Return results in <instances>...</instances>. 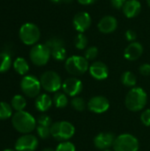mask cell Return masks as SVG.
<instances>
[{"mask_svg":"<svg viewBox=\"0 0 150 151\" xmlns=\"http://www.w3.org/2000/svg\"><path fill=\"white\" fill-rule=\"evenodd\" d=\"M11 124L19 133L27 134L33 132L36 127L35 119L27 111H16L11 118Z\"/></svg>","mask_w":150,"mask_h":151,"instance_id":"1","label":"cell"},{"mask_svg":"<svg viewBox=\"0 0 150 151\" xmlns=\"http://www.w3.org/2000/svg\"><path fill=\"white\" fill-rule=\"evenodd\" d=\"M148 95L146 91L139 87L132 88L127 93L125 100L126 108L131 111H140L146 106Z\"/></svg>","mask_w":150,"mask_h":151,"instance_id":"2","label":"cell"},{"mask_svg":"<svg viewBox=\"0 0 150 151\" xmlns=\"http://www.w3.org/2000/svg\"><path fill=\"white\" fill-rule=\"evenodd\" d=\"M75 134V127L68 121H57L50 127V135L57 141L66 142Z\"/></svg>","mask_w":150,"mask_h":151,"instance_id":"3","label":"cell"},{"mask_svg":"<svg viewBox=\"0 0 150 151\" xmlns=\"http://www.w3.org/2000/svg\"><path fill=\"white\" fill-rule=\"evenodd\" d=\"M65 67L68 73L73 76H79L82 75L88 70L89 65L88 60H87L85 57L74 55L66 58Z\"/></svg>","mask_w":150,"mask_h":151,"instance_id":"4","label":"cell"},{"mask_svg":"<svg viewBox=\"0 0 150 151\" xmlns=\"http://www.w3.org/2000/svg\"><path fill=\"white\" fill-rule=\"evenodd\" d=\"M19 36L24 44L35 45L40 40L41 31L35 24L25 23L19 28Z\"/></svg>","mask_w":150,"mask_h":151,"instance_id":"5","label":"cell"},{"mask_svg":"<svg viewBox=\"0 0 150 151\" xmlns=\"http://www.w3.org/2000/svg\"><path fill=\"white\" fill-rule=\"evenodd\" d=\"M51 57V50L50 48L44 44H35L34 45L29 52V58L32 63L37 66L45 65Z\"/></svg>","mask_w":150,"mask_h":151,"instance_id":"6","label":"cell"},{"mask_svg":"<svg viewBox=\"0 0 150 151\" xmlns=\"http://www.w3.org/2000/svg\"><path fill=\"white\" fill-rule=\"evenodd\" d=\"M40 82L42 88L50 93H56L62 88V80L59 74L54 71L44 72L41 78Z\"/></svg>","mask_w":150,"mask_h":151,"instance_id":"7","label":"cell"},{"mask_svg":"<svg viewBox=\"0 0 150 151\" xmlns=\"http://www.w3.org/2000/svg\"><path fill=\"white\" fill-rule=\"evenodd\" d=\"M140 148L138 139L130 134H123L116 137L113 144L114 151H138Z\"/></svg>","mask_w":150,"mask_h":151,"instance_id":"8","label":"cell"},{"mask_svg":"<svg viewBox=\"0 0 150 151\" xmlns=\"http://www.w3.org/2000/svg\"><path fill=\"white\" fill-rule=\"evenodd\" d=\"M41 82L34 75H25L20 81V88L24 95L30 98L37 97L41 91Z\"/></svg>","mask_w":150,"mask_h":151,"instance_id":"9","label":"cell"},{"mask_svg":"<svg viewBox=\"0 0 150 151\" xmlns=\"http://www.w3.org/2000/svg\"><path fill=\"white\" fill-rule=\"evenodd\" d=\"M38 147V139L32 134H24L15 142L16 151H35Z\"/></svg>","mask_w":150,"mask_h":151,"instance_id":"10","label":"cell"},{"mask_svg":"<svg viewBox=\"0 0 150 151\" xmlns=\"http://www.w3.org/2000/svg\"><path fill=\"white\" fill-rule=\"evenodd\" d=\"M62 88L65 92V94L75 97L80 95L83 89V83L80 80H79L76 77H71L66 79L62 85Z\"/></svg>","mask_w":150,"mask_h":151,"instance_id":"11","label":"cell"},{"mask_svg":"<svg viewBox=\"0 0 150 151\" xmlns=\"http://www.w3.org/2000/svg\"><path fill=\"white\" fill-rule=\"evenodd\" d=\"M88 108L90 111L94 113L101 114L109 110L110 102L106 97L102 96H93L88 103Z\"/></svg>","mask_w":150,"mask_h":151,"instance_id":"12","label":"cell"},{"mask_svg":"<svg viewBox=\"0 0 150 151\" xmlns=\"http://www.w3.org/2000/svg\"><path fill=\"white\" fill-rule=\"evenodd\" d=\"M91 23V16L87 12H80L76 13L72 20V25L79 33H84L87 31L90 27Z\"/></svg>","mask_w":150,"mask_h":151,"instance_id":"13","label":"cell"},{"mask_svg":"<svg viewBox=\"0 0 150 151\" xmlns=\"http://www.w3.org/2000/svg\"><path fill=\"white\" fill-rule=\"evenodd\" d=\"M116 136L112 133H100L94 139V144L96 149L100 150H108L111 147H113Z\"/></svg>","mask_w":150,"mask_h":151,"instance_id":"14","label":"cell"},{"mask_svg":"<svg viewBox=\"0 0 150 151\" xmlns=\"http://www.w3.org/2000/svg\"><path fill=\"white\" fill-rule=\"evenodd\" d=\"M88 71L90 75L97 81L105 80L109 76L108 66L103 62L101 61H95L93 64H91L89 65Z\"/></svg>","mask_w":150,"mask_h":151,"instance_id":"15","label":"cell"},{"mask_svg":"<svg viewBox=\"0 0 150 151\" xmlns=\"http://www.w3.org/2000/svg\"><path fill=\"white\" fill-rule=\"evenodd\" d=\"M97 27L98 30L103 34H111L118 28V20L113 16H104L98 22Z\"/></svg>","mask_w":150,"mask_h":151,"instance_id":"16","label":"cell"},{"mask_svg":"<svg viewBox=\"0 0 150 151\" xmlns=\"http://www.w3.org/2000/svg\"><path fill=\"white\" fill-rule=\"evenodd\" d=\"M143 53V46L139 42H130L125 49L124 56L129 61H135L141 58Z\"/></svg>","mask_w":150,"mask_h":151,"instance_id":"17","label":"cell"},{"mask_svg":"<svg viewBox=\"0 0 150 151\" xmlns=\"http://www.w3.org/2000/svg\"><path fill=\"white\" fill-rule=\"evenodd\" d=\"M124 15L128 19L138 16L141 11V4L139 0H127L122 8Z\"/></svg>","mask_w":150,"mask_h":151,"instance_id":"18","label":"cell"},{"mask_svg":"<svg viewBox=\"0 0 150 151\" xmlns=\"http://www.w3.org/2000/svg\"><path fill=\"white\" fill-rule=\"evenodd\" d=\"M52 103H53V101L49 95L41 94L35 99L34 106L37 109V111H39L41 112H45L50 109Z\"/></svg>","mask_w":150,"mask_h":151,"instance_id":"19","label":"cell"},{"mask_svg":"<svg viewBox=\"0 0 150 151\" xmlns=\"http://www.w3.org/2000/svg\"><path fill=\"white\" fill-rule=\"evenodd\" d=\"M13 68L20 75H26L29 71L28 63L24 58H17L13 62Z\"/></svg>","mask_w":150,"mask_h":151,"instance_id":"20","label":"cell"},{"mask_svg":"<svg viewBox=\"0 0 150 151\" xmlns=\"http://www.w3.org/2000/svg\"><path fill=\"white\" fill-rule=\"evenodd\" d=\"M11 66V57L8 52L0 53V73H6Z\"/></svg>","mask_w":150,"mask_h":151,"instance_id":"21","label":"cell"},{"mask_svg":"<svg viewBox=\"0 0 150 151\" xmlns=\"http://www.w3.org/2000/svg\"><path fill=\"white\" fill-rule=\"evenodd\" d=\"M11 105L12 107L13 110H15L16 111H24V109L27 106V101L26 98L23 96L20 95H16L12 97L11 102Z\"/></svg>","mask_w":150,"mask_h":151,"instance_id":"22","label":"cell"},{"mask_svg":"<svg viewBox=\"0 0 150 151\" xmlns=\"http://www.w3.org/2000/svg\"><path fill=\"white\" fill-rule=\"evenodd\" d=\"M121 82L123 83V85H125L126 87L128 88H133L136 85L137 82V79L134 73H133L132 72L126 71L122 75H121Z\"/></svg>","mask_w":150,"mask_h":151,"instance_id":"23","label":"cell"},{"mask_svg":"<svg viewBox=\"0 0 150 151\" xmlns=\"http://www.w3.org/2000/svg\"><path fill=\"white\" fill-rule=\"evenodd\" d=\"M55 106L58 109L65 108L68 104V98L66 96V94L61 93V92H56L53 99H52Z\"/></svg>","mask_w":150,"mask_h":151,"instance_id":"24","label":"cell"},{"mask_svg":"<svg viewBox=\"0 0 150 151\" xmlns=\"http://www.w3.org/2000/svg\"><path fill=\"white\" fill-rule=\"evenodd\" d=\"M11 105L5 102H0V120H5L11 117L12 109Z\"/></svg>","mask_w":150,"mask_h":151,"instance_id":"25","label":"cell"},{"mask_svg":"<svg viewBox=\"0 0 150 151\" xmlns=\"http://www.w3.org/2000/svg\"><path fill=\"white\" fill-rule=\"evenodd\" d=\"M74 46L78 50H84L88 46V38L83 33H79L74 38Z\"/></svg>","mask_w":150,"mask_h":151,"instance_id":"26","label":"cell"},{"mask_svg":"<svg viewBox=\"0 0 150 151\" xmlns=\"http://www.w3.org/2000/svg\"><path fill=\"white\" fill-rule=\"evenodd\" d=\"M45 44L50 48V50H54V49H57V48H59V47H65V42L63 39H61L60 37H51L46 42Z\"/></svg>","mask_w":150,"mask_h":151,"instance_id":"27","label":"cell"},{"mask_svg":"<svg viewBox=\"0 0 150 151\" xmlns=\"http://www.w3.org/2000/svg\"><path fill=\"white\" fill-rule=\"evenodd\" d=\"M51 57L57 61L66 60V50L65 47H59L51 50Z\"/></svg>","mask_w":150,"mask_h":151,"instance_id":"28","label":"cell"},{"mask_svg":"<svg viewBox=\"0 0 150 151\" xmlns=\"http://www.w3.org/2000/svg\"><path fill=\"white\" fill-rule=\"evenodd\" d=\"M71 104L72 108L78 111H83L86 109V102L82 97H80V96L73 97V99L71 102Z\"/></svg>","mask_w":150,"mask_h":151,"instance_id":"29","label":"cell"},{"mask_svg":"<svg viewBox=\"0 0 150 151\" xmlns=\"http://www.w3.org/2000/svg\"><path fill=\"white\" fill-rule=\"evenodd\" d=\"M98 49L95 46H92L89 47L86 50L85 53H84V57L87 60H94L96 58V57L98 56Z\"/></svg>","mask_w":150,"mask_h":151,"instance_id":"30","label":"cell"},{"mask_svg":"<svg viewBox=\"0 0 150 151\" xmlns=\"http://www.w3.org/2000/svg\"><path fill=\"white\" fill-rule=\"evenodd\" d=\"M36 132H37V134H38V136L40 138H42V139H47L50 135V127L38 125L36 127Z\"/></svg>","mask_w":150,"mask_h":151,"instance_id":"31","label":"cell"},{"mask_svg":"<svg viewBox=\"0 0 150 151\" xmlns=\"http://www.w3.org/2000/svg\"><path fill=\"white\" fill-rule=\"evenodd\" d=\"M56 151H76V148L73 143L70 142H63L57 145L56 148Z\"/></svg>","mask_w":150,"mask_h":151,"instance_id":"32","label":"cell"},{"mask_svg":"<svg viewBox=\"0 0 150 151\" xmlns=\"http://www.w3.org/2000/svg\"><path fill=\"white\" fill-rule=\"evenodd\" d=\"M37 123H38V125H40V126L48 127H50L51 125L53 124L51 119H50L48 115H44V114H43V115H41V116L38 118Z\"/></svg>","mask_w":150,"mask_h":151,"instance_id":"33","label":"cell"},{"mask_svg":"<svg viewBox=\"0 0 150 151\" xmlns=\"http://www.w3.org/2000/svg\"><path fill=\"white\" fill-rule=\"evenodd\" d=\"M141 121L146 127H150V109L145 110L141 115Z\"/></svg>","mask_w":150,"mask_h":151,"instance_id":"34","label":"cell"},{"mask_svg":"<svg viewBox=\"0 0 150 151\" xmlns=\"http://www.w3.org/2000/svg\"><path fill=\"white\" fill-rule=\"evenodd\" d=\"M125 36H126V39L130 42H135L136 38H137V35H136V33L133 31V30H127L125 34Z\"/></svg>","mask_w":150,"mask_h":151,"instance_id":"35","label":"cell"},{"mask_svg":"<svg viewBox=\"0 0 150 151\" xmlns=\"http://www.w3.org/2000/svg\"><path fill=\"white\" fill-rule=\"evenodd\" d=\"M140 73L144 76L150 75V65L149 64H142L139 68Z\"/></svg>","mask_w":150,"mask_h":151,"instance_id":"36","label":"cell"},{"mask_svg":"<svg viewBox=\"0 0 150 151\" xmlns=\"http://www.w3.org/2000/svg\"><path fill=\"white\" fill-rule=\"evenodd\" d=\"M126 1L127 0H111V4L112 7H114L115 9L120 10L123 8V6L125 5Z\"/></svg>","mask_w":150,"mask_h":151,"instance_id":"37","label":"cell"},{"mask_svg":"<svg viewBox=\"0 0 150 151\" xmlns=\"http://www.w3.org/2000/svg\"><path fill=\"white\" fill-rule=\"evenodd\" d=\"M82 5H90L95 3L96 0H77Z\"/></svg>","mask_w":150,"mask_h":151,"instance_id":"38","label":"cell"},{"mask_svg":"<svg viewBox=\"0 0 150 151\" xmlns=\"http://www.w3.org/2000/svg\"><path fill=\"white\" fill-rule=\"evenodd\" d=\"M53 3H57V4H60V3H71L73 0H50Z\"/></svg>","mask_w":150,"mask_h":151,"instance_id":"39","label":"cell"},{"mask_svg":"<svg viewBox=\"0 0 150 151\" xmlns=\"http://www.w3.org/2000/svg\"><path fill=\"white\" fill-rule=\"evenodd\" d=\"M42 151H56L55 150H53V149H51V148H45V149H43Z\"/></svg>","mask_w":150,"mask_h":151,"instance_id":"40","label":"cell"},{"mask_svg":"<svg viewBox=\"0 0 150 151\" xmlns=\"http://www.w3.org/2000/svg\"><path fill=\"white\" fill-rule=\"evenodd\" d=\"M3 151H16V150H11V149H6V150H3Z\"/></svg>","mask_w":150,"mask_h":151,"instance_id":"41","label":"cell"},{"mask_svg":"<svg viewBox=\"0 0 150 151\" xmlns=\"http://www.w3.org/2000/svg\"><path fill=\"white\" fill-rule=\"evenodd\" d=\"M147 4H149V6L150 7V0H147Z\"/></svg>","mask_w":150,"mask_h":151,"instance_id":"42","label":"cell"},{"mask_svg":"<svg viewBox=\"0 0 150 151\" xmlns=\"http://www.w3.org/2000/svg\"><path fill=\"white\" fill-rule=\"evenodd\" d=\"M103 151H112V150H103Z\"/></svg>","mask_w":150,"mask_h":151,"instance_id":"43","label":"cell"}]
</instances>
